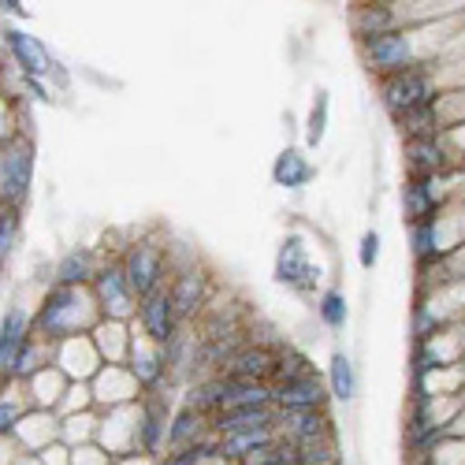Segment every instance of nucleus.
<instances>
[{
  "instance_id": "obj_30",
  "label": "nucleus",
  "mask_w": 465,
  "mask_h": 465,
  "mask_svg": "<svg viewBox=\"0 0 465 465\" xmlns=\"http://www.w3.org/2000/svg\"><path fill=\"white\" fill-rule=\"evenodd\" d=\"M413 250H417V257L436 253V220H424L413 227Z\"/></svg>"
},
{
  "instance_id": "obj_4",
  "label": "nucleus",
  "mask_w": 465,
  "mask_h": 465,
  "mask_svg": "<svg viewBox=\"0 0 465 465\" xmlns=\"http://www.w3.org/2000/svg\"><path fill=\"white\" fill-rule=\"evenodd\" d=\"M124 276H127V283H131L134 294H142V298L157 294V291H161V276H164V257H161V250L153 246V242L131 246V253H127V261H124Z\"/></svg>"
},
{
  "instance_id": "obj_13",
  "label": "nucleus",
  "mask_w": 465,
  "mask_h": 465,
  "mask_svg": "<svg viewBox=\"0 0 465 465\" xmlns=\"http://www.w3.org/2000/svg\"><path fill=\"white\" fill-rule=\"evenodd\" d=\"M8 45H12V53L19 56V67L26 71V74H45L53 64H49V53L42 49V42L37 37H30V34H23V30H8Z\"/></svg>"
},
{
  "instance_id": "obj_5",
  "label": "nucleus",
  "mask_w": 465,
  "mask_h": 465,
  "mask_svg": "<svg viewBox=\"0 0 465 465\" xmlns=\"http://www.w3.org/2000/svg\"><path fill=\"white\" fill-rule=\"evenodd\" d=\"M317 276H321V272H317L313 264H309L302 239L291 235V239L283 242V250H280V261H276V280L287 283V287H294V291H309V287L317 283Z\"/></svg>"
},
{
  "instance_id": "obj_6",
  "label": "nucleus",
  "mask_w": 465,
  "mask_h": 465,
  "mask_svg": "<svg viewBox=\"0 0 465 465\" xmlns=\"http://www.w3.org/2000/svg\"><path fill=\"white\" fill-rule=\"evenodd\" d=\"M365 53H369V64L376 71H395L399 74V71H406L410 56H413V42L399 30H387V34L372 37V42H365Z\"/></svg>"
},
{
  "instance_id": "obj_26",
  "label": "nucleus",
  "mask_w": 465,
  "mask_h": 465,
  "mask_svg": "<svg viewBox=\"0 0 465 465\" xmlns=\"http://www.w3.org/2000/svg\"><path fill=\"white\" fill-rule=\"evenodd\" d=\"M317 309H321V321H324L328 328H342V324H346V302H342L339 291H324Z\"/></svg>"
},
{
  "instance_id": "obj_8",
  "label": "nucleus",
  "mask_w": 465,
  "mask_h": 465,
  "mask_svg": "<svg viewBox=\"0 0 465 465\" xmlns=\"http://www.w3.org/2000/svg\"><path fill=\"white\" fill-rule=\"evenodd\" d=\"M272 406V391L264 383H246V380H223V413H239V410H268Z\"/></svg>"
},
{
  "instance_id": "obj_33",
  "label": "nucleus",
  "mask_w": 465,
  "mask_h": 465,
  "mask_svg": "<svg viewBox=\"0 0 465 465\" xmlns=\"http://www.w3.org/2000/svg\"><path fill=\"white\" fill-rule=\"evenodd\" d=\"M294 465H298V461H294Z\"/></svg>"
},
{
  "instance_id": "obj_19",
  "label": "nucleus",
  "mask_w": 465,
  "mask_h": 465,
  "mask_svg": "<svg viewBox=\"0 0 465 465\" xmlns=\"http://www.w3.org/2000/svg\"><path fill=\"white\" fill-rule=\"evenodd\" d=\"M328 380H331V395H335V399H342V402L354 399L358 380H354V365H351V358H346V354H335V358H331Z\"/></svg>"
},
{
  "instance_id": "obj_11",
  "label": "nucleus",
  "mask_w": 465,
  "mask_h": 465,
  "mask_svg": "<svg viewBox=\"0 0 465 465\" xmlns=\"http://www.w3.org/2000/svg\"><path fill=\"white\" fill-rule=\"evenodd\" d=\"M280 420H283V432H287V440H291L294 447L328 436V429H324L328 420H324L321 410H291V413H283Z\"/></svg>"
},
{
  "instance_id": "obj_16",
  "label": "nucleus",
  "mask_w": 465,
  "mask_h": 465,
  "mask_svg": "<svg viewBox=\"0 0 465 465\" xmlns=\"http://www.w3.org/2000/svg\"><path fill=\"white\" fill-rule=\"evenodd\" d=\"M272 369H276V361L268 358V351H242V354H235L227 361V376L231 380H246V383H257Z\"/></svg>"
},
{
  "instance_id": "obj_32",
  "label": "nucleus",
  "mask_w": 465,
  "mask_h": 465,
  "mask_svg": "<svg viewBox=\"0 0 465 465\" xmlns=\"http://www.w3.org/2000/svg\"><path fill=\"white\" fill-rule=\"evenodd\" d=\"M15 424H19V410H15L12 402H0V436L12 432Z\"/></svg>"
},
{
  "instance_id": "obj_17",
  "label": "nucleus",
  "mask_w": 465,
  "mask_h": 465,
  "mask_svg": "<svg viewBox=\"0 0 465 465\" xmlns=\"http://www.w3.org/2000/svg\"><path fill=\"white\" fill-rule=\"evenodd\" d=\"M253 429H272V410H239V413L220 417L223 436H239V432H253Z\"/></svg>"
},
{
  "instance_id": "obj_2",
  "label": "nucleus",
  "mask_w": 465,
  "mask_h": 465,
  "mask_svg": "<svg viewBox=\"0 0 465 465\" xmlns=\"http://www.w3.org/2000/svg\"><path fill=\"white\" fill-rule=\"evenodd\" d=\"M429 101H432V83L420 67H406L391 74V83L383 86V104L395 115H413L420 108H429Z\"/></svg>"
},
{
  "instance_id": "obj_1",
  "label": "nucleus",
  "mask_w": 465,
  "mask_h": 465,
  "mask_svg": "<svg viewBox=\"0 0 465 465\" xmlns=\"http://www.w3.org/2000/svg\"><path fill=\"white\" fill-rule=\"evenodd\" d=\"M34 179V149L23 138H12L0 145V202L8 209L19 205Z\"/></svg>"
},
{
  "instance_id": "obj_3",
  "label": "nucleus",
  "mask_w": 465,
  "mask_h": 465,
  "mask_svg": "<svg viewBox=\"0 0 465 465\" xmlns=\"http://www.w3.org/2000/svg\"><path fill=\"white\" fill-rule=\"evenodd\" d=\"M83 313H86L83 294L74 291V287H56V291L45 298L42 313H37V331L60 339V335H67V331L74 328V321H83Z\"/></svg>"
},
{
  "instance_id": "obj_9",
  "label": "nucleus",
  "mask_w": 465,
  "mask_h": 465,
  "mask_svg": "<svg viewBox=\"0 0 465 465\" xmlns=\"http://www.w3.org/2000/svg\"><path fill=\"white\" fill-rule=\"evenodd\" d=\"M97 294H101V305H104V313L112 317H127L131 313V283L124 276V268H104V272H97Z\"/></svg>"
},
{
  "instance_id": "obj_7",
  "label": "nucleus",
  "mask_w": 465,
  "mask_h": 465,
  "mask_svg": "<svg viewBox=\"0 0 465 465\" xmlns=\"http://www.w3.org/2000/svg\"><path fill=\"white\" fill-rule=\"evenodd\" d=\"M142 328L153 342H172L175 335V305H172V294L168 291H157V294H149L142 298Z\"/></svg>"
},
{
  "instance_id": "obj_22",
  "label": "nucleus",
  "mask_w": 465,
  "mask_h": 465,
  "mask_svg": "<svg viewBox=\"0 0 465 465\" xmlns=\"http://www.w3.org/2000/svg\"><path fill=\"white\" fill-rule=\"evenodd\" d=\"M391 8H361L358 15H354V30L365 37V42H372V37H380V34H387L391 30Z\"/></svg>"
},
{
  "instance_id": "obj_24",
  "label": "nucleus",
  "mask_w": 465,
  "mask_h": 465,
  "mask_svg": "<svg viewBox=\"0 0 465 465\" xmlns=\"http://www.w3.org/2000/svg\"><path fill=\"white\" fill-rule=\"evenodd\" d=\"M131 372H134L138 383L149 387V383H157L164 376V358L161 354H149V351H138V346H134V369Z\"/></svg>"
},
{
  "instance_id": "obj_28",
  "label": "nucleus",
  "mask_w": 465,
  "mask_h": 465,
  "mask_svg": "<svg viewBox=\"0 0 465 465\" xmlns=\"http://www.w3.org/2000/svg\"><path fill=\"white\" fill-rule=\"evenodd\" d=\"M324 124H328V94L321 90L317 101H313V112H309V131H305V142H309V145H321Z\"/></svg>"
},
{
  "instance_id": "obj_10",
  "label": "nucleus",
  "mask_w": 465,
  "mask_h": 465,
  "mask_svg": "<svg viewBox=\"0 0 465 465\" xmlns=\"http://www.w3.org/2000/svg\"><path fill=\"white\" fill-rule=\"evenodd\" d=\"M324 383L317 376H305V380H294V383H283L280 391L272 395V402H280L283 413L291 410H321L324 406Z\"/></svg>"
},
{
  "instance_id": "obj_25",
  "label": "nucleus",
  "mask_w": 465,
  "mask_h": 465,
  "mask_svg": "<svg viewBox=\"0 0 465 465\" xmlns=\"http://www.w3.org/2000/svg\"><path fill=\"white\" fill-rule=\"evenodd\" d=\"M198 429H202V413L183 410V413L175 417V424L168 429V443H172V447H186L193 436H198Z\"/></svg>"
},
{
  "instance_id": "obj_18",
  "label": "nucleus",
  "mask_w": 465,
  "mask_h": 465,
  "mask_svg": "<svg viewBox=\"0 0 465 465\" xmlns=\"http://www.w3.org/2000/svg\"><path fill=\"white\" fill-rule=\"evenodd\" d=\"M406 213L417 220V223H424L432 216V209H436V193H432V186H429V179H413V183H406Z\"/></svg>"
},
{
  "instance_id": "obj_23",
  "label": "nucleus",
  "mask_w": 465,
  "mask_h": 465,
  "mask_svg": "<svg viewBox=\"0 0 465 465\" xmlns=\"http://www.w3.org/2000/svg\"><path fill=\"white\" fill-rule=\"evenodd\" d=\"M410 164L420 172V175H429L440 168V149L432 138H413L410 142Z\"/></svg>"
},
{
  "instance_id": "obj_31",
  "label": "nucleus",
  "mask_w": 465,
  "mask_h": 465,
  "mask_svg": "<svg viewBox=\"0 0 465 465\" xmlns=\"http://www.w3.org/2000/svg\"><path fill=\"white\" fill-rule=\"evenodd\" d=\"M376 257H380V235H376V231H369V235L361 239L358 261H361V268H372V264H376Z\"/></svg>"
},
{
  "instance_id": "obj_27",
  "label": "nucleus",
  "mask_w": 465,
  "mask_h": 465,
  "mask_svg": "<svg viewBox=\"0 0 465 465\" xmlns=\"http://www.w3.org/2000/svg\"><path fill=\"white\" fill-rule=\"evenodd\" d=\"M272 376H280L283 383H294V380H305V376H313L309 372V361L302 358V354H294V351H287L280 361H276V369H272Z\"/></svg>"
},
{
  "instance_id": "obj_20",
  "label": "nucleus",
  "mask_w": 465,
  "mask_h": 465,
  "mask_svg": "<svg viewBox=\"0 0 465 465\" xmlns=\"http://www.w3.org/2000/svg\"><path fill=\"white\" fill-rule=\"evenodd\" d=\"M90 272H94V257H90L86 250L67 253V257L60 261V268H56L60 287H74V283H83V280H90Z\"/></svg>"
},
{
  "instance_id": "obj_29",
  "label": "nucleus",
  "mask_w": 465,
  "mask_h": 465,
  "mask_svg": "<svg viewBox=\"0 0 465 465\" xmlns=\"http://www.w3.org/2000/svg\"><path fill=\"white\" fill-rule=\"evenodd\" d=\"M15 235H19V213L15 209H5V213H0V261L8 257Z\"/></svg>"
},
{
  "instance_id": "obj_21",
  "label": "nucleus",
  "mask_w": 465,
  "mask_h": 465,
  "mask_svg": "<svg viewBox=\"0 0 465 465\" xmlns=\"http://www.w3.org/2000/svg\"><path fill=\"white\" fill-rule=\"evenodd\" d=\"M268 440H272V429H253V432H239V436H227L220 454L223 458H239V454H253L261 447H268Z\"/></svg>"
},
{
  "instance_id": "obj_15",
  "label": "nucleus",
  "mask_w": 465,
  "mask_h": 465,
  "mask_svg": "<svg viewBox=\"0 0 465 465\" xmlns=\"http://www.w3.org/2000/svg\"><path fill=\"white\" fill-rule=\"evenodd\" d=\"M202 294H205V276L198 272V268H190V272H183L172 287V305H175V317H190L193 309L202 305Z\"/></svg>"
},
{
  "instance_id": "obj_12",
  "label": "nucleus",
  "mask_w": 465,
  "mask_h": 465,
  "mask_svg": "<svg viewBox=\"0 0 465 465\" xmlns=\"http://www.w3.org/2000/svg\"><path fill=\"white\" fill-rule=\"evenodd\" d=\"M23 328H26L23 309H8L5 321H0V372L15 365V358H19V351H23V342H26Z\"/></svg>"
},
{
  "instance_id": "obj_14",
  "label": "nucleus",
  "mask_w": 465,
  "mask_h": 465,
  "mask_svg": "<svg viewBox=\"0 0 465 465\" xmlns=\"http://www.w3.org/2000/svg\"><path fill=\"white\" fill-rule=\"evenodd\" d=\"M272 179H276V186L298 190V186H305L309 179H313V164H309L298 149H283L276 157V164H272Z\"/></svg>"
}]
</instances>
